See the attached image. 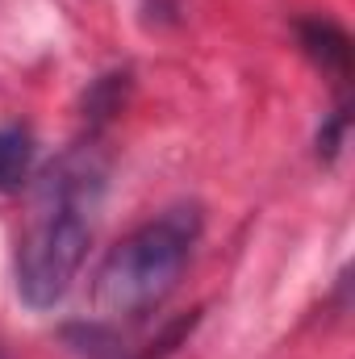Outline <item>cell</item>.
I'll list each match as a JSON object with an SVG mask.
<instances>
[{"mask_svg":"<svg viewBox=\"0 0 355 359\" xmlns=\"http://www.w3.org/2000/svg\"><path fill=\"white\" fill-rule=\"evenodd\" d=\"M201 238V209L172 205L130 230L92 276V309L100 318H142L168 301Z\"/></svg>","mask_w":355,"mask_h":359,"instance_id":"7a4b0ae2","label":"cell"},{"mask_svg":"<svg viewBox=\"0 0 355 359\" xmlns=\"http://www.w3.org/2000/svg\"><path fill=\"white\" fill-rule=\"evenodd\" d=\"M34 168V138L21 126L0 130V192H21Z\"/></svg>","mask_w":355,"mask_h":359,"instance_id":"277c9868","label":"cell"},{"mask_svg":"<svg viewBox=\"0 0 355 359\" xmlns=\"http://www.w3.org/2000/svg\"><path fill=\"white\" fill-rule=\"evenodd\" d=\"M297 34H301L305 55H309L326 76H335L339 84L351 76V38H347L335 21L314 17V21H301V25H297Z\"/></svg>","mask_w":355,"mask_h":359,"instance_id":"3957f363","label":"cell"},{"mask_svg":"<svg viewBox=\"0 0 355 359\" xmlns=\"http://www.w3.org/2000/svg\"><path fill=\"white\" fill-rule=\"evenodd\" d=\"M105 201V155L84 142L72 147L34 188L29 222L17 238V292L29 309H55L76 276L96 234Z\"/></svg>","mask_w":355,"mask_h":359,"instance_id":"6da1fadb","label":"cell"}]
</instances>
